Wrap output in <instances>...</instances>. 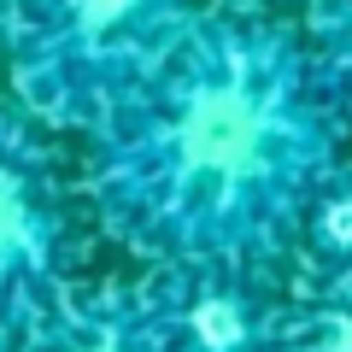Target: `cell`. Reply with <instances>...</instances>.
I'll use <instances>...</instances> for the list:
<instances>
[{
  "mask_svg": "<svg viewBox=\"0 0 352 352\" xmlns=\"http://www.w3.org/2000/svg\"><path fill=\"white\" fill-rule=\"evenodd\" d=\"M100 206L129 241L229 264L288 235L329 182L305 59L258 24H194L100 112Z\"/></svg>",
  "mask_w": 352,
  "mask_h": 352,
  "instance_id": "obj_1",
  "label": "cell"
},
{
  "mask_svg": "<svg viewBox=\"0 0 352 352\" xmlns=\"http://www.w3.org/2000/svg\"><path fill=\"white\" fill-rule=\"evenodd\" d=\"M182 0H12L18 82L41 112H94L188 36Z\"/></svg>",
  "mask_w": 352,
  "mask_h": 352,
  "instance_id": "obj_2",
  "label": "cell"
},
{
  "mask_svg": "<svg viewBox=\"0 0 352 352\" xmlns=\"http://www.w3.org/2000/svg\"><path fill=\"white\" fill-rule=\"evenodd\" d=\"M59 212H53L47 182L24 147L12 141L6 164H0V300H6V323L12 335L36 311H59Z\"/></svg>",
  "mask_w": 352,
  "mask_h": 352,
  "instance_id": "obj_3",
  "label": "cell"
},
{
  "mask_svg": "<svg viewBox=\"0 0 352 352\" xmlns=\"http://www.w3.org/2000/svg\"><path fill=\"white\" fill-rule=\"evenodd\" d=\"M153 311L164 352H264L258 300L217 264H194L164 300H153Z\"/></svg>",
  "mask_w": 352,
  "mask_h": 352,
  "instance_id": "obj_4",
  "label": "cell"
},
{
  "mask_svg": "<svg viewBox=\"0 0 352 352\" xmlns=\"http://www.w3.org/2000/svg\"><path fill=\"white\" fill-rule=\"evenodd\" d=\"M41 352H164L153 300H94L59 305L41 335Z\"/></svg>",
  "mask_w": 352,
  "mask_h": 352,
  "instance_id": "obj_5",
  "label": "cell"
},
{
  "mask_svg": "<svg viewBox=\"0 0 352 352\" xmlns=\"http://www.w3.org/2000/svg\"><path fill=\"white\" fill-rule=\"evenodd\" d=\"M305 223H311V241L323 258L352 264V182H323L317 200L305 206Z\"/></svg>",
  "mask_w": 352,
  "mask_h": 352,
  "instance_id": "obj_6",
  "label": "cell"
},
{
  "mask_svg": "<svg viewBox=\"0 0 352 352\" xmlns=\"http://www.w3.org/2000/svg\"><path fill=\"white\" fill-rule=\"evenodd\" d=\"M294 352H352V288L311 317V329L300 335Z\"/></svg>",
  "mask_w": 352,
  "mask_h": 352,
  "instance_id": "obj_7",
  "label": "cell"
},
{
  "mask_svg": "<svg viewBox=\"0 0 352 352\" xmlns=\"http://www.w3.org/2000/svg\"><path fill=\"white\" fill-rule=\"evenodd\" d=\"M323 53H329V71L352 82V0H335L323 12Z\"/></svg>",
  "mask_w": 352,
  "mask_h": 352,
  "instance_id": "obj_8",
  "label": "cell"
}]
</instances>
